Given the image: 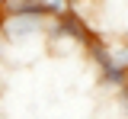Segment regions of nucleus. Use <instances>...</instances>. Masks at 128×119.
Here are the masks:
<instances>
[{"instance_id": "obj_1", "label": "nucleus", "mask_w": 128, "mask_h": 119, "mask_svg": "<svg viewBox=\"0 0 128 119\" xmlns=\"http://www.w3.org/2000/svg\"><path fill=\"white\" fill-rule=\"evenodd\" d=\"M115 97H118V103H122V109L128 113V81H125L122 87H118V90H115Z\"/></svg>"}]
</instances>
